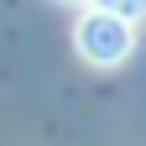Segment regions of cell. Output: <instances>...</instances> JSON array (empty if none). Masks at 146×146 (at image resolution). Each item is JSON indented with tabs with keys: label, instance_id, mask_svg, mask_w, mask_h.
I'll list each match as a JSON object with an SVG mask.
<instances>
[{
	"label": "cell",
	"instance_id": "cell-3",
	"mask_svg": "<svg viewBox=\"0 0 146 146\" xmlns=\"http://www.w3.org/2000/svg\"><path fill=\"white\" fill-rule=\"evenodd\" d=\"M68 5H78V0H68Z\"/></svg>",
	"mask_w": 146,
	"mask_h": 146
},
{
	"label": "cell",
	"instance_id": "cell-2",
	"mask_svg": "<svg viewBox=\"0 0 146 146\" xmlns=\"http://www.w3.org/2000/svg\"><path fill=\"white\" fill-rule=\"evenodd\" d=\"M99 11H115V16H125V21H141L146 16V0H94Z\"/></svg>",
	"mask_w": 146,
	"mask_h": 146
},
{
	"label": "cell",
	"instance_id": "cell-1",
	"mask_svg": "<svg viewBox=\"0 0 146 146\" xmlns=\"http://www.w3.org/2000/svg\"><path fill=\"white\" fill-rule=\"evenodd\" d=\"M73 52H78L89 68H120L136 52V21L89 5L78 21H73Z\"/></svg>",
	"mask_w": 146,
	"mask_h": 146
}]
</instances>
